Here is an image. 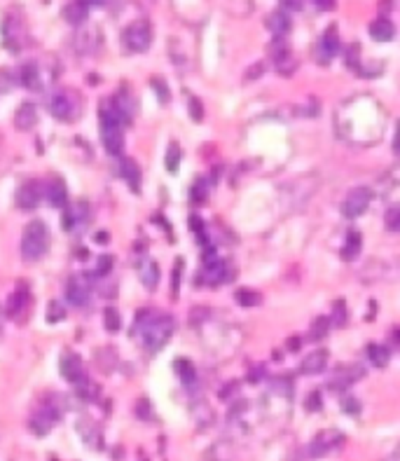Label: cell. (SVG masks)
I'll return each instance as SVG.
<instances>
[{"mask_svg": "<svg viewBox=\"0 0 400 461\" xmlns=\"http://www.w3.org/2000/svg\"><path fill=\"white\" fill-rule=\"evenodd\" d=\"M272 57H274V64L276 68H279L281 73H293V55H290V50L286 47V45H281V42H276L274 45V50H272Z\"/></svg>", "mask_w": 400, "mask_h": 461, "instance_id": "obj_20", "label": "cell"}, {"mask_svg": "<svg viewBox=\"0 0 400 461\" xmlns=\"http://www.w3.org/2000/svg\"><path fill=\"white\" fill-rule=\"evenodd\" d=\"M101 141L110 155H120L125 148V136H122V120L115 113L113 103L101 108Z\"/></svg>", "mask_w": 400, "mask_h": 461, "instance_id": "obj_3", "label": "cell"}, {"mask_svg": "<svg viewBox=\"0 0 400 461\" xmlns=\"http://www.w3.org/2000/svg\"><path fill=\"white\" fill-rule=\"evenodd\" d=\"M141 328V342L148 349V353H157L164 344L171 340L176 321L168 314H155V312H141L136 321V330Z\"/></svg>", "mask_w": 400, "mask_h": 461, "instance_id": "obj_1", "label": "cell"}, {"mask_svg": "<svg viewBox=\"0 0 400 461\" xmlns=\"http://www.w3.org/2000/svg\"><path fill=\"white\" fill-rule=\"evenodd\" d=\"M61 319H66V307H61L59 300H52L47 307V321L50 324H57Z\"/></svg>", "mask_w": 400, "mask_h": 461, "instance_id": "obj_31", "label": "cell"}, {"mask_svg": "<svg viewBox=\"0 0 400 461\" xmlns=\"http://www.w3.org/2000/svg\"><path fill=\"white\" fill-rule=\"evenodd\" d=\"M59 370H61V377L71 384H82L84 380V365H82V358L78 353L73 351H64V356L59 360Z\"/></svg>", "mask_w": 400, "mask_h": 461, "instance_id": "obj_7", "label": "cell"}, {"mask_svg": "<svg viewBox=\"0 0 400 461\" xmlns=\"http://www.w3.org/2000/svg\"><path fill=\"white\" fill-rule=\"evenodd\" d=\"M122 176L127 178L129 188L138 192V186H141V169H138L134 159H122Z\"/></svg>", "mask_w": 400, "mask_h": 461, "instance_id": "obj_21", "label": "cell"}, {"mask_svg": "<svg viewBox=\"0 0 400 461\" xmlns=\"http://www.w3.org/2000/svg\"><path fill=\"white\" fill-rule=\"evenodd\" d=\"M113 270V258L110 256H103V258H98V265H96V276H105L108 272Z\"/></svg>", "mask_w": 400, "mask_h": 461, "instance_id": "obj_35", "label": "cell"}, {"mask_svg": "<svg viewBox=\"0 0 400 461\" xmlns=\"http://www.w3.org/2000/svg\"><path fill=\"white\" fill-rule=\"evenodd\" d=\"M50 110L57 120H73L75 118V103L71 91H57L50 98Z\"/></svg>", "mask_w": 400, "mask_h": 461, "instance_id": "obj_9", "label": "cell"}, {"mask_svg": "<svg viewBox=\"0 0 400 461\" xmlns=\"http://www.w3.org/2000/svg\"><path fill=\"white\" fill-rule=\"evenodd\" d=\"M328 328H330V319L319 317L316 324L312 326V340H323V337H326V333H328Z\"/></svg>", "mask_w": 400, "mask_h": 461, "instance_id": "obj_33", "label": "cell"}, {"mask_svg": "<svg viewBox=\"0 0 400 461\" xmlns=\"http://www.w3.org/2000/svg\"><path fill=\"white\" fill-rule=\"evenodd\" d=\"M190 110H192V120H202V118H204V113H202V103L195 101V98H192V101H190Z\"/></svg>", "mask_w": 400, "mask_h": 461, "instance_id": "obj_41", "label": "cell"}, {"mask_svg": "<svg viewBox=\"0 0 400 461\" xmlns=\"http://www.w3.org/2000/svg\"><path fill=\"white\" fill-rule=\"evenodd\" d=\"M47 199L54 204V206H66V199H68V195H66V183L64 181H54L52 186H47Z\"/></svg>", "mask_w": 400, "mask_h": 461, "instance_id": "obj_24", "label": "cell"}, {"mask_svg": "<svg viewBox=\"0 0 400 461\" xmlns=\"http://www.w3.org/2000/svg\"><path fill=\"white\" fill-rule=\"evenodd\" d=\"M360 244H363V237L360 232H351L344 241V249H342V258L344 260H353L360 253Z\"/></svg>", "mask_w": 400, "mask_h": 461, "instance_id": "obj_25", "label": "cell"}, {"mask_svg": "<svg viewBox=\"0 0 400 461\" xmlns=\"http://www.w3.org/2000/svg\"><path fill=\"white\" fill-rule=\"evenodd\" d=\"M164 164H166V169H168V173H176V171H178V164H181V148H178L176 143L168 145Z\"/></svg>", "mask_w": 400, "mask_h": 461, "instance_id": "obj_28", "label": "cell"}, {"mask_svg": "<svg viewBox=\"0 0 400 461\" xmlns=\"http://www.w3.org/2000/svg\"><path fill=\"white\" fill-rule=\"evenodd\" d=\"M206 197H209V183H206L204 178L202 181H197L195 186H192L190 190V199L195 204H204L206 202Z\"/></svg>", "mask_w": 400, "mask_h": 461, "instance_id": "obj_29", "label": "cell"}, {"mask_svg": "<svg viewBox=\"0 0 400 461\" xmlns=\"http://www.w3.org/2000/svg\"><path fill=\"white\" fill-rule=\"evenodd\" d=\"M342 410L349 412V414H358L360 412V403L356 401V398L347 396V398H342Z\"/></svg>", "mask_w": 400, "mask_h": 461, "instance_id": "obj_36", "label": "cell"}, {"mask_svg": "<svg viewBox=\"0 0 400 461\" xmlns=\"http://www.w3.org/2000/svg\"><path fill=\"white\" fill-rule=\"evenodd\" d=\"M337 52H340V35H337L335 26H330L319 40V47H316L319 61L321 64H330V61L337 57Z\"/></svg>", "mask_w": 400, "mask_h": 461, "instance_id": "obj_8", "label": "cell"}, {"mask_svg": "<svg viewBox=\"0 0 400 461\" xmlns=\"http://www.w3.org/2000/svg\"><path fill=\"white\" fill-rule=\"evenodd\" d=\"M181 272H183V260H176V267H173V293H176V288L181 286Z\"/></svg>", "mask_w": 400, "mask_h": 461, "instance_id": "obj_40", "label": "cell"}, {"mask_svg": "<svg viewBox=\"0 0 400 461\" xmlns=\"http://www.w3.org/2000/svg\"><path fill=\"white\" fill-rule=\"evenodd\" d=\"M82 220H87V204L66 206V213L61 218V227L66 232H73V229H78V225H82Z\"/></svg>", "mask_w": 400, "mask_h": 461, "instance_id": "obj_13", "label": "cell"}, {"mask_svg": "<svg viewBox=\"0 0 400 461\" xmlns=\"http://www.w3.org/2000/svg\"><path fill=\"white\" fill-rule=\"evenodd\" d=\"M290 26H293V24H290V17H288L286 12H281V10L279 12H272L267 17V28L276 35V40H281V38L290 30Z\"/></svg>", "mask_w": 400, "mask_h": 461, "instance_id": "obj_18", "label": "cell"}, {"mask_svg": "<svg viewBox=\"0 0 400 461\" xmlns=\"http://www.w3.org/2000/svg\"><path fill=\"white\" fill-rule=\"evenodd\" d=\"M57 419H59V412L54 410V407H47V410H40V412L33 414V419H30V426H33V431L38 436H45V433H50V428L54 424H57Z\"/></svg>", "mask_w": 400, "mask_h": 461, "instance_id": "obj_14", "label": "cell"}, {"mask_svg": "<svg viewBox=\"0 0 400 461\" xmlns=\"http://www.w3.org/2000/svg\"><path fill=\"white\" fill-rule=\"evenodd\" d=\"M176 372H178V377H181L183 384H185V387H192V384L197 382V368L192 365L188 358L176 360Z\"/></svg>", "mask_w": 400, "mask_h": 461, "instance_id": "obj_22", "label": "cell"}, {"mask_svg": "<svg viewBox=\"0 0 400 461\" xmlns=\"http://www.w3.org/2000/svg\"><path fill=\"white\" fill-rule=\"evenodd\" d=\"M321 407V396L319 394H312L309 398H307V410L314 412V410H319Z\"/></svg>", "mask_w": 400, "mask_h": 461, "instance_id": "obj_42", "label": "cell"}, {"mask_svg": "<svg viewBox=\"0 0 400 461\" xmlns=\"http://www.w3.org/2000/svg\"><path fill=\"white\" fill-rule=\"evenodd\" d=\"M372 202V190L370 188H353L342 202V216L344 218H358L367 211V206Z\"/></svg>", "mask_w": 400, "mask_h": 461, "instance_id": "obj_5", "label": "cell"}, {"mask_svg": "<svg viewBox=\"0 0 400 461\" xmlns=\"http://www.w3.org/2000/svg\"><path fill=\"white\" fill-rule=\"evenodd\" d=\"M38 202H40V183L35 181L24 183L17 192V204L21 209H35Z\"/></svg>", "mask_w": 400, "mask_h": 461, "instance_id": "obj_12", "label": "cell"}, {"mask_svg": "<svg viewBox=\"0 0 400 461\" xmlns=\"http://www.w3.org/2000/svg\"><path fill=\"white\" fill-rule=\"evenodd\" d=\"M103 326L110 330V333H118L122 328V319H120V312L115 309V307H108L103 312Z\"/></svg>", "mask_w": 400, "mask_h": 461, "instance_id": "obj_27", "label": "cell"}, {"mask_svg": "<svg viewBox=\"0 0 400 461\" xmlns=\"http://www.w3.org/2000/svg\"><path fill=\"white\" fill-rule=\"evenodd\" d=\"M236 300H239V305H241V307H253V305H258V302H260V295L256 293V290L241 288V290H236Z\"/></svg>", "mask_w": 400, "mask_h": 461, "instance_id": "obj_32", "label": "cell"}, {"mask_svg": "<svg viewBox=\"0 0 400 461\" xmlns=\"http://www.w3.org/2000/svg\"><path fill=\"white\" fill-rule=\"evenodd\" d=\"M47 249H50L47 225L42 220H30L24 229V237H21V256L28 263H35V260H40L47 253Z\"/></svg>", "mask_w": 400, "mask_h": 461, "instance_id": "obj_2", "label": "cell"}, {"mask_svg": "<svg viewBox=\"0 0 400 461\" xmlns=\"http://www.w3.org/2000/svg\"><path fill=\"white\" fill-rule=\"evenodd\" d=\"M38 125V110L33 103H21L17 113H14V127L21 129V132H28Z\"/></svg>", "mask_w": 400, "mask_h": 461, "instance_id": "obj_16", "label": "cell"}, {"mask_svg": "<svg viewBox=\"0 0 400 461\" xmlns=\"http://www.w3.org/2000/svg\"><path fill=\"white\" fill-rule=\"evenodd\" d=\"M96 241H108V234L105 232H98L96 234Z\"/></svg>", "mask_w": 400, "mask_h": 461, "instance_id": "obj_44", "label": "cell"}, {"mask_svg": "<svg viewBox=\"0 0 400 461\" xmlns=\"http://www.w3.org/2000/svg\"><path fill=\"white\" fill-rule=\"evenodd\" d=\"M122 42H125V47L129 52H134V55H141L150 47L152 42V28L145 19H138L134 24H129L125 28V33H122Z\"/></svg>", "mask_w": 400, "mask_h": 461, "instance_id": "obj_4", "label": "cell"}, {"mask_svg": "<svg viewBox=\"0 0 400 461\" xmlns=\"http://www.w3.org/2000/svg\"><path fill=\"white\" fill-rule=\"evenodd\" d=\"M367 358H370V363L375 368H387L391 360V353L384 344H370V347H367Z\"/></svg>", "mask_w": 400, "mask_h": 461, "instance_id": "obj_23", "label": "cell"}, {"mask_svg": "<svg viewBox=\"0 0 400 461\" xmlns=\"http://www.w3.org/2000/svg\"><path fill=\"white\" fill-rule=\"evenodd\" d=\"M363 377V368L360 365H347V368H340L333 380H330V389H337V391H344L347 387H351L353 382H358Z\"/></svg>", "mask_w": 400, "mask_h": 461, "instance_id": "obj_11", "label": "cell"}, {"mask_svg": "<svg viewBox=\"0 0 400 461\" xmlns=\"http://www.w3.org/2000/svg\"><path fill=\"white\" fill-rule=\"evenodd\" d=\"M141 281L148 290H155L159 283V265L152 258H145L141 263Z\"/></svg>", "mask_w": 400, "mask_h": 461, "instance_id": "obj_19", "label": "cell"}, {"mask_svg": "<svg viewBox=\"0 0 400 461\" xmlns=\"http://www.w3.org/2000/svg\"><path fill=\"white\" fill-rule=\"evenodd\" d=\"M26 300H28V290L24 286H19L17 288V293H14L10 297V305H7V309H10V314H19L21 307L26 305Z\"/></svg>", "mask_w": 400, "mask_h": 461, "instance_id": "obj_30", "label": "cell"}, {"mask_svg": "<svg viewBox=\"0 0 400 461\" xmlns=\"http://www.w3.org/2000/svg\"><path fill=\"white\" fill-rule=\"evenodd\" d=\"M19 80H21V84H24V87L35 89V87H38V82H40V75H38L35 64H26V66H21V75H19Z\"/></svg>", "mask_w": 400, "mask_h": 461, "instance_id": "obj_26", "label": "cell"}, {"mask_svg": "<svg viewBox=\"0 0 400 461\" xmlns=\"http://www.w3.org/2000/svg\"><path fill=\"white\" fill-rule=\"evenodd\" d=\"M281 5L286 7V10H290V12H297V10H302L304 0H281Z\"/></svg>", "mask_w": 400, "mask_h": 461, "instance_id": "obj_39", "label": "cell"}, {"mask_svg": "<svg viewBox=\"0 0 400 461\" xmlns=\"http://www.w3.org/2000/svg\"><path fill=\"white\" fill-rule=\"evenodd\" d=\"M87 3H91V5H103L105 0H87Z\"/></svg>", "mask_w": 400, "mask_h": 461, "instance_id": "obj_45", "label": "cell"}, {"mask_svg": "<svg viewBox=\"0 0 400 461\" xmlns=\"http://www.w3.org/2000/svg\"><path fill=\"white\" fill-rule=\"evenodd\" d=\"M367 30H370V38H372V40H377V42H389V40H394V35H396L394 21L387 19V17L375 19Z\"/></svg>", "mask_w": 400, "mask_h": 461, "instance_id": "obj_15", "label": "cell"}, {"mask_svg": "<svg viewBox=\"0 0 400 461\" xmlns=\"http://www.w3.org/2000/svg\"><path fill=\"white\" fill-rule=\"evenodd\" d=\"M91 295V281L84 274H73L66 283V300L73 307H84Z\"/></svg>", "mask_w": 400, "mask_h": 461, "instance_id": "obj_6", "label": "cell"}, {"mask_svg": "<svg viewBox=\"0 0 400 461\" xmlns=\"http://www.w3.org/2000/svg\"><path fill=\"white\" fill-rule=\"evenodd\" d=\"M387 227L391 229V232H398V227H400V209L398 206H391V209L387 211Z\"/></svg>", "mask_w": 400, "mask_h": 461, "instance_id": "obj_34", "label": "cell"}, {"mask_svg": "<svg viewBox=\"0 0 400 461\" xmlns=\"http://www.w3.org/2000/svg\"><path fill=\"white\" fill-rule=\"evenodd\" d=\"M328 363V351L326 349H319V351H312L309 356H304L302 365H299V370L304 375H319L323 372V368Z\"/></svg>", "mask_w": 400, "mask_h": 461, "instance_id": "obj_17", "label": "cell"}, {"mask_svg": "<svg viewBox=\"0 0 400 461\" xmlns=\"http://www.w3.org/2000/svg\"><path fill=\"white\" fill-rule=\"evenodd\" d=\"M344 61H347L351 68H358V45H351V47L347 50V57H344Z\"/></svg>", "mask_w": 400, "mask_h": 461, "instance_id": "obj_38", "label": "cell"}, {"mask_svg": "<svg viewBox=\"0 0 400 461\" xmlns=\"http://www.w3.org/2000/svg\"><path fill=\"white\" fill-rule=\"evenodd\" d=\"M152 87L157 89V96L161 98V103H168V89H166L164 80H152Z\"/></svg>", "mask_w": 400, "mask_h": 461, "instance_id": "obj_37", "label": "cell"}, {"mask_svg": "<svg viewBox=\"0 0 400 461\" xmlns=\"http://www.w3.org/2000/svg\"><path fill=\"white\" fill-rule=\"evenodd\" d=\"M61 17H64L71 26H82L89 17V3L87 0H71V3L64 5Z\"/></svg>", "mask_w": 400, "mask_h": 461, "instance_id": "obj_10", "label": "cell"}, {"mask_svg": "<svg viewBox=\"0 0 400 461\" xmlns=\"http://www.w3.org/2000/svg\"><path fill=\"white\" fill-rule=\"evenodd\" d=\"M316 7L321 12H328V10H333V7H335V0H316Z\"/></svg>", "mask_w": 400, "mask_h": 461, "instance_id": "obj_43", "label": "cell"}]
</instances>
